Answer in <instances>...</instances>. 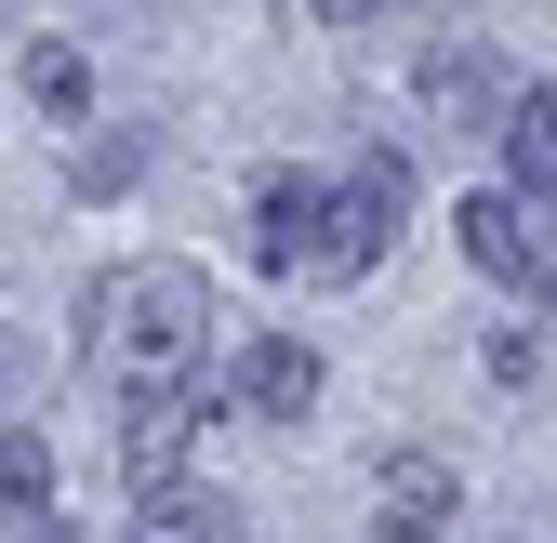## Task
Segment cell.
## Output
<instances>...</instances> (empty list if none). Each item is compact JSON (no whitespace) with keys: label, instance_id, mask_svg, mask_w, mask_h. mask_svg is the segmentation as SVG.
<instances>
[{"label":"cell","instance_id":"1","mask_svg":"<svg viewBox=\"0 0 557 543\" xmlns=\"http://www.w3.org/2000/svg\"><path fill=\"white\" fill-rule=\"evenodd\" d=\"M81 345H94V371H120V384H186L199 358H213V279L173 265V252L107 265L94 305H81Z\"/></svg>","mask_w":557,"mask_h":543},{"label":"cell","instance_id":"2","mask_svg":"<svg viewBox=\"0 0 557 543\" xmlns=\"http://www.w3.org/2000/svg\"><path fill=\"white\" fill-rule=\"evenodd\" d=\"M398 213H411V160L372 147L345 186H319V265H306V279H359V265H385L398 252Z\"/></svg>","mask_w":557,"mask_h":543},{"label":"cell","instance_id":"3","mask_svg":"<svg viewBox=\"0 0 557 543\" xmlns=\"http://www.w3.org/2000/svg\"><path fill=\"white\" fill-rule=\"evenodd\" d=\"M544 239H557V199H531V186H478L465 199V265L478 279L544 292Z\"/></svg>","mask_w":557,"mask_h":543},{"label":"cell","instance_id":"4","mask_svg":"<svg viewBox=\"0 0 557 543\" xmlns=\"http://www.w3.org/2000/svg\"><path fill=\"white\" fill-rule=\"evenodd\" d=\"M199 425H213V397H199V384H120V478H133V491L186 478Z\"/></svg>","mask_w":557,"mask_h":543},{"label":"cell","instance_id":"5","mask_svg":"<svg viewBox=\"0 0 557 543\" xmlns=\"http://www.w3.org/2000/svg\"><path fill=\"white\" fill-rule=\"evenodd\" d=\"M411 106H425V132H505L518 80H505V53H478V40H438V53H425V80H411Z\"/></svg>","mask_w":557,"mask_h":543},{"label":"cell","instance_id":"6","mask_svg":"<svg viewBox=\"0 0 557 543\" xmlns=\"http://www.w3.org/2000/svg\"><path fill=\"white\" fill-rule=\"evenodd\" d=\"M451 504H465L451 451H398L385 478H372V543H438V530H451Z\"/></svg>","mask_w":557,"mask_h":543},{"label":"cell","instance_id":"7","mask_svg":"<svg viewBox=\"0 0 557 543\" xmlns=\"http://www.w3.org/2000/svg\"><path fill=\"white\" fill-rule=\"evenodd\" d=\"M252 265L265 279H306L319 265V173H265L252 186Z\"/></svg>","mask_w":557,"mask_h":543},{"label":"cell","instance_id":"8","mask_svg":"<svg viewBox=\"0 0 557 543\" xmlns=\"http://www.w3.org/2000/svg\"><path fill=\"white\" fill-rule=\"evenodd\" d=\"M239 412H252V425H306V412H319V345L265 331V345L239 358Z\"/></svg>","mask_w":557,"mask_h":543},{"label":"cell","instance_id":"9","mask_svg":"<svg viewBox=\"0 0 557 543\" xmlns=\"http://www.w3.org/2000/svg\"><path fill=\"white\" fill-rule=\"evenodd\" d=\"M133 543H239V504H226V491H199V478H160L147 517H133Z\"/></svg>","mask_w":557,"mask_h":543},{"label":"cell","instance_id":"10","mask_svg":"<svg viewBox=\"0 0 557 543\" xmlns=\"http://www.w3.org/2000/svg\"><path fill=\"white\" fill-rule=\"evenodd\" d=\"M505 186L557 199V80H518V106H505Z\"/></svg>","mask_w":557,"mask_h":543},{"label":"cell","instance_id":"11","mask_svg":"<svg viewBox=\"0 0 557 543\" xmlns=\"http://www.w3.org/2000/svg\"><path fill=\"white\" fill-rule=\"evenodd\" d=\"M27 93H40L53 119H81V106H94V66L66 53V40H27Z\"/></svg>","mask_w":557,"mask_h":543},{"label":"cell","instance_id":"12","mask_svg":"<svg viewBox=\"0 0 557 543\" xmlns=\"http://www.w3.org/2000/svg\"><path fill=\"white\" fill-rule=\"evenodd\" d=\"M53 504V451L40 438H0V517H40Z\"/></svg>","mask_w":557,"mask_h":543},{"label":"cell","instance_id":"13","mask_svg":"<svg viewBox=\"0 0 557 543\" xmlns=\"http://www.w3.org/2000/svg\"><path fill=\"white\" fill-rule=\"evenodd\" d=\"M133 173H147V147H133V132H94V147H81V199H120Z\"/></svg>","mask_w":557,"mask_h":543},{"label":"cell","instance_id":"14","mask_svg":"<svg viewBox=\"0 0 557 543\" xmlns=\"http://www.w3.org/2000/svg\"><path fill=\"white\" fill-rule=\"evenodd\" d=\"M319 14H332V27H372V14H385V0H319Z\"/></svg>","mask_w":557,"mask_h":543},{"label":"cell","instance_id":"15","mask_svg":"<svg viewBox=\"0 0 557 543\" xmlns=\"http://www.w3.org/2000/svg\"><path fill=\"white\" fill-rule=\"evenodd\" d=\"M544 305H557V239H544Z\"/></svg>","mask_w":557,"mask_h":543}]
</instances>
